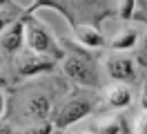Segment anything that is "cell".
<instances>
[{"mask_svg": "<svg viewBox=\"0 0 147 134\" xmlns=\"http://www.w3.org/2000/svg\"><path fill=\"white\" fill-rule=\"evenodd\" d=\"M27 47H29V52L38 54V56H60V49L54 45L51 36L38 22H29L27 25Z\"/></svg>", "mask_w": 147, "mask_h": 134, "instance_id": "cell-1", "label": "cell"}, {"mask_svg": "<svg viewBox=\"0 0 147 134\" xmlns=\"http://www.w3.org/2000/svg\"><path fill=\"white\" fill-rule=\"evenodd\" d=\"M63 71L69 76L71 80L80 83V85H94L96 83V76H94V69L89 61L83 58V56H76V54H69L63 63Z\"/></svg>", "mask_w": 147, "mask_h": 134, "instance_id": "cell-2", "label": "cell"}, {"mask_svg": "<svg viewBox=\"0 0 147 134\" xmlns=\"http://www.w3.org/2000/svg\"><path fill=\"white\" fill-rule=\"evenodd\" d=\"M105 67H107V74L114 80H118V83H129V80L136 78V67H134L131 58H127V56L114 54V56L107 58Z\"/></svg>", "mask_w": 147, "mask_h": 134, "instance_id": "cell-3", "label": "cell"}, {"mask_svg": "<svg viewBox=\"0 0 147 134\" xmlns=\"http://www.w3.org/2000/svg\"><path fill=\"white\" fill-rule=\"evenodd\" d=\"M89 110H92V103H89V101H69V103H65L63 110L58 112L56 125H58V127H67V125L80 121L83 116H87Z\"/></svg>", "mask_w": 147, "mask_h": 134, "instance_id": "cell-4", "label": "cell"}, {"mask_svg": "<svg viewBox=\"0 0 147 134\" xmlns=\"http://www.w3.org/2000/svg\"><path fill=\"white\" fill-rule=\"evenodd\" d=\"M18 71L20 74H38V71H47V69H51V65L54 63L49 61L47 56H38V54L34 52H27V54H20V58H18Z\"/></svg>", "mask_w": 147, "mask_h": 134, "instance_id": "cell-5", "label": "cell"}, {"mask_svg": "<svg viewBox=\"0 0 147 134\" xmlns=\"http://www.w3.org/2000/svg\"><path fill=\"white\" fill-rule=\"evenodd\" d=\"M22 43H27V29L22 27V22L16 20L11 27H5V31H2V49L5 52H18Z\"/></svg>", "mask_w": 147, "mask_h": 134, "instance_id": "cell-6", "label": "cell"}, {"mask_svg": "<svg viewBox=\"0 0 147 134\" xmlns=\"http://www.w3.org/2000/svg\"><path fill=\"white\" fill-rule=\"evenodd\" d=\"M92 130L96 134H123L125 132V121H123V116H100V118H96L92 123Z\"/></svg>", "mask_w": 147, "mask_h": 134, "instance_id": "cell-7", "label": "cell"}, {"mask_svg": "<svg viewBox=\"0 0 147 134\" xmlns=\"http://www.w3.org/2000/svg\"><path fill=\"white\" fill-rule=\"evenodd\" d=\"M49 107H51L49 98L42 96V94H36V96H31L27 101V110H25V114H27L29 118H34V121L45 123L47 116H49Z\"/></svg>", "mask_w": 147, "mask_h": 134, "instance_id": "cell-8", "label": "cell"}, {"mask_svg": "<svg viewBox=\"0 0 147 134\" xmlns=\"http://www.w3.org/2000/svg\"><path fill=\"white\" fill-rule=\"evenodd\" d=\"M107 103L111 107H127L131 103V94H129V89L125 85H111L107 89Z\"/></svg>", "mask_w": 147, "mask_h": 134, "instance_id": "cell-9", "label": "cell"}, {"mask_svg": "<svg viewBox=\"0 0 147 134\" xmlns=\"http://www.w3.org/2000/svg\"><path fill=\"white\" fill-rule=\"evenodd\" d=\"M78 40H80L85 47H89V49H96V47H102V45H105V38L100 36V31L94 29V27H89V25L78 27Z\"/></svg>", "mask_w": 147, "mask_h": 134, "instance_id": "cell-10", "label": "cell"}, {"mask_svg": "<svg viewBox=\"0 0 147 134\" xmlns=\"http://www.w3.org/2000/svg\"><path fill=\"white\" fill-rule=\"evenodd\" d=\"M136 38H138V34L134 31V29H125V31H120V34L111 40V49H116V52L131 49V47L136 45Z\"/></svg>", "mask_w": 147, "mask_h": 134, "instance_id": "cell-11", "label": "cell"}, {"mask_svg": "<svg viewBox=\"0 0 147 134\" xmlns=\"http://www.w3.org/2000/svg\"><path fill=\"white\" fill-rule=\"evenodd\" d=\"M134 130H136V134H147V112H143V114L136 116Z\"/></svg>", "mask_w": 147, "mask_h": 134, "instance_id": "cell-12", "label": "cell"}, {"mask_svg": "<svg viewBox=\"0 0 147 134\" xmlns=\"http://www.w3.org/2000/svg\"><path fill=\"white\" fill-rule=\"evenodd\" d=\"M27 134H51V123H38L36 127H31V130H27Z\"/></svg>", "mask_w": 147, "mask_h": 134, "instance_id": "cell-13", "label": "cell"}, {"mask_svg": "<svg viewBox=\"0 0 147 134\" xmlns=\"http://www.w3.org/2000/svg\"><path fill=\"white\" fill-rule=\"evenodd\" d=\"M140 105H143V110L147 112V85L143 87V96H140Z\"/></svg>", "mask_w": 147, "mask_h": 134, "instance_id": "cell-14", "label": "cell"}, {"mask_svg": "<svg viewBox=\"0 0 147 134\" xmlns=\"http://www.w3.org/2000/svg\"><path fill=\"white\" fill-rule=\"evenodd\" d=\"M80 134H83V132H80Z\"/></svg>", "mask_w": 147, "mask_h": 134, "instance_id": "cell-15", "label": "cell"}]
</instances>
